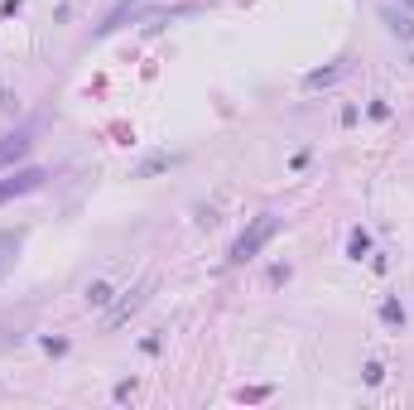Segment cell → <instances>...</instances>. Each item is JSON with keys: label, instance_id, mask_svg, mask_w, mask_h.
<instances>
[{"label": "cell", "instance_id": "cell-1", "mask_svg": "<svg viewBox=\"0 0 414 410\" xmlns=\"http://www.w3.org/2000/svg\"><path fill=\"white\" fill-rule=\"evenodd\" d=\"M275 232H279V218H275V213H260V218H255V222L246 227V232H241V237L231 242V251H226V261H231V266H246L250 256H260V246L270 242Z\"/></svg>", "mask_w": 414, "mask_h": 410}, {"label": "cell", "instance_id": "cell-2", "mask_svg": "<svg viewBox=\"0 0 414 410\" xmlns=\"http://www.w3.org/2000/svg\"><path fill=\"white\" fill-rule=\"evenodd\" d=\"M39 184H44V169H20V174L0 179V203H10V198H20V193H34Z\"/></svg>", "mask_w": 414, "mask_h": 410}, {"label": "cell", "instance_id": "cell-3", "mask_svg": "<svg viewBox=\"0 0 414 410\" xmlns=\"http://www.w3.org/2000/svg\"><path fill=\"white\" fill-rule=\"evenodd\" d=\"M145 295H150V280H145V285H140V290H130V295H126V300L116 304V309H111L106 314V328H121L126 324V319H130V314H135L140 304H145Z\"/></svg>", "mask_w": 414, "mask_h": 410}, {"label": "cell", "instance_id": "cell-4", "mask_svg": "<svg viewBox=\"0 0 414 410\" xmlns=\"http://www.w3.org/2000/svg\"><path fill=\"white\" fill-rule=\"evenodd\" d=\"M20 246H25V232H20V227L0 232V280L10 275V266H15V256H20Z\"/></svg>", "mask_w": 414, "mask_h": 410}, {"label": "cell", "instance_id": "cell-5", "mask_svg": "<svg viewBox=\"0 0 414 410\" xmlns=\"http://www.w3.org/2000/svg\"><path fill=\"white\" fill-rule=\"evenodd\" d=\"M381 15H386V25L395 29L400 39H414V15H410V10H405V5H400V10H395V5H386Z\"/></svg>", "mask_w": 414, "mask_h": 410}, {"label": "cell", "instance_id": "cell-6", "mask_svg": "<svg viewBox=\"0 0 414 410\" xmlns=\"http://www.w3.org/2000/svg\"><path fill=\"white\" fill-rule=\"evenodd\" d=\"M29 145H34V140H29L25 131H20V136H10V140H0V164L25 160V155H29Z\"/></svg>", "mask_w": 414, "mask_h": 410}, {"label": "cell", "instance_id": "cell-7", "mask_svg": "<svg viewBox=\"0 0 414 410\" xmlns=\"http://www.w3.org/2000/svg\"><path fill=\"white\" fill-rule=\"evenodd\" d=\"M337 78H342V63H337V68H318V73H308L304 87H308V92H318V87H332Z\"/></svg>", "mask_w": 414, "mask_h": 410}, {"label": "cell", "instance_id": "cell-8", "mask_svg": "<svg viewBox=\"0 0 414 410\" xmlns=\"http://www.w3.org/2000/svg\"><path fill=\"white\" fill-rule=\"evenodd\" d=\"M111 295H116V290H111L106 280H92V285H87V304H92V309H106Z\"/></svg>", "mask_w": 414, "mask_h": 410}, {"label": "cell", "instance_id": "cell-9", "mask_svg": "<svg viewBox=\"0 0 414 410\" xmlns=\"http://www.w3.org/2000/svg\"><path fill=\"white\" fill-rule=\"evenodd\" d=\"M130 10H135V0H121V5H116V10H111L106 20H102V29H97V34H111V29H121V20H126V15H130Z\"/></svg>", "mask_w": 414, "mask_h": 410}, {"label": "cell", "instance_id": "cell-10", "mask_svg": "<svg viewBox=\"0 0 414 410\" xmlns=\"http://www.w3.org/2000/svg\"><path fill=\"white\" fill-rule=\"evenodd\" d=\"M347 256H352V261H361V256H371V237H366V232H352V237H347Z\"/></svg>", "mask_w": 414, "mask_h": 410}, {"label": "cell", "instance_id": "cell-11", "mask_svg": "<svg viewBox=\"0 0 414 410\" xmlns=\"http://www.w3.org/2000/svg\"><path fill=\"white\" fill-rule=\"evenodd\" d=\"M381 324H386V328H405V309H400V300L381 304Z\"/></svg>", "mask_w": 414, "mask_h": 410}, {"label": "cell", "instance_id": "cell-12", "mask_svg": "<svg viewBox=\"0 0 414 410\" xmlns=\"http://www.w3.org/2000/svg\"><path fill=\"white\" fill-rule=\"evenodd\" d=\"M400 5H405V10H410V15H414V0H400Z\"/></svg>", "mask_w": 414, "mask_h": 410}]
</instances>
